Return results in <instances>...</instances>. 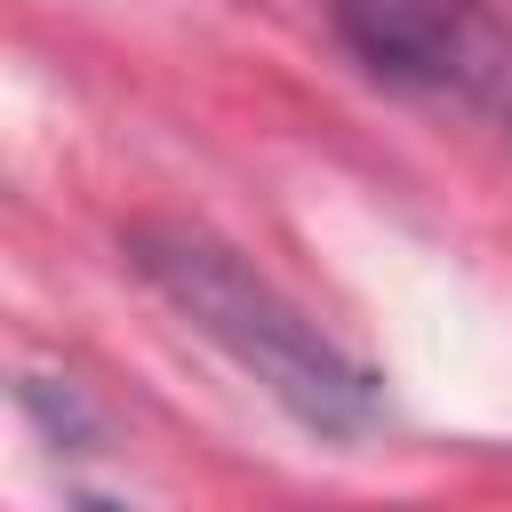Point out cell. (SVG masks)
I'll return each instance as SVG.
<instances>
[{"label": "cell", "mask_w": 512, "mask_h": 512, "mask_svg": "<svg viewBox=\"0 0 512 512\" xmlns=\"http://www.w3.org/2000/svg\"><path fill=\"white\" fill-rule=\"evenodd\" d=\"M120 256H128V272H136L192 336H208V344H216L272 408H288L304 432H320V440H360V432L384 416L376 376H368L320 320H304L232 240H216V232H200V224L152 216V224H128V232H120Z\"/></svg>", "instance_id": "obj_1"}, {"label": "cell", "mask_w": 512, "mask_h": 512, "mask_svg": "<svg viewBox=\"0 0 512 512\" xmlns=\"http://www.w3.org/2000/svg\"><path fill=\"white\" fill-rule=\"evenodd\" d=\"M320 8L384 88L512 136V24L488 0H320Z\"/></svg>", "instance_id": "obj_2"}]
</instances>
